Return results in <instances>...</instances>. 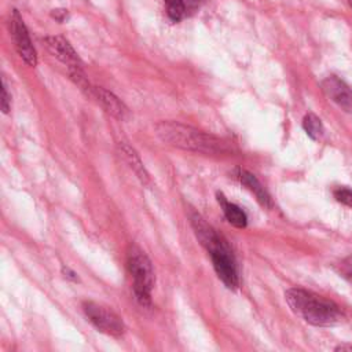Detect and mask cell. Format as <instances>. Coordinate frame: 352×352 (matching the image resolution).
<instances>
[{"label": "cell", "instance_id": "obj_1", "mask_svg": "<svg viewBox=\"0 0 352 352\" xmlns=\"http://www.w3.org/2000/svg\"><path fill=\"white\" fill-rule=\"evenodd\" d=\"M157 138L172 147L208 155L228 154L231 147L220 138L177 121H160L154 126Z\"/></svg>", "mask_w": 352, "mask_h": 352}, {"label": "cell", "instance_id": "obj_2", "mask_svg": "<svg viewBox=\"0 0 352 352\" xmlns=\"http://www.w3.org/2000/svg\"><path fill=\"white\" fill-rule=\"evenodd\" d=\"M190 220L197 238L210 254L213 268L219 279L228 289H236L239 286V276L232 250L230 249L227 241L219 235L198 213H191Z\"/></svg>", "mask_w": 352, "mask_h": 352}, {"label": "cell", "instance_id": "obj_3", "mask_svg": "<svg viewBox=\"0 0 352 352\" xmlns=\"http://www.w3.org/2000/svg\"><path fill=\"white\" fill-rule=\"evenodd\" d=\"M292 311L314 326H333L342 320L340 307L329 298L300 287H292L285 293Z\"/></svg>", "mask_w": 352, "mask_h": 352}, {"label": "cell", "instance_id": "obj_4", "mask_svg": "<svg viewBox=\"0 0 352 352\" xmlns=\"http://www.w3.org/2000/svg\"><path fill=\"white\" fill-rule=\"evenodd\" d=\"M126 267L132 276V289L136 301L142 307H150L151 290L155 280L150 258L138 246H131L126 254Z\"/></svg>", "mask_w": 352, "mask_h": 352}, {"label": "cell", "instance_id": "obj_5", "mask_svg": "<svg viewBox=\"0 0 352 352\" xmlns=\"http://www.w3.org/2000/svg\"><path fill=\"white\" fill-rule=\"evenodd\" d=\"M82 311L88 320L102 333L120 337L125 331V324L122 319L110 308L103 307L94 301H84Z\"/></svg>", "mask_w": 352, "mask_h": 352}, {"label": "cell", "instance_id": "obj_6", "mask_svg": "<svg viewBox=\"0 0 352 352\" xmlns=\"http://www.w3.org/2000/svg\"><path fill=\"white\" fill-rule=\"evenodd\" d=\"M10 28H11V34L14 37V43H15L19 56L23 59V62L28 66L34 67L37 65V52L32 44V40L29 37V33L23 23V19L16 10L12 11Z\"/></svg>", "mask_w": 352, "mask_h": 352}, {"label": "cell", "instance_id": "obj_7", "mask_svg": "<svg viewBox=\"0 0 352 352\" xmlns=\"http://www.w3.org/2000/svg\"><path fill=\"white\" fill-rule=\"evenodd\" d=\"M324 95L346 113H352V88L340 77L329 76L322 81Z\"/></svg>", "mask_w": 352, "mask_h": 352}, {"label": "cell", "instance_id": "obj_8", "mask_svg": "<svg viewBox=\"0 0 352 352\" xmlns=\"http://www.w3.org/2000/svg\"><path fill=\"white\" fill-rule=\"evenodd\" d=\"M44 44L50 54L59 59L62 63H65L67 69L82 67V62L78 54L72 47L69 40H66L63 36H47L44 38Z\"/></svg>", "mask_w": 352, "mask_h": 352}, {"label": "cell", "instance_id": "obj_9", "mask_svg": "<svg viewBox=\"0 0 352 352\" xmlns=\"http://www.w3.org/2000/svg\"><path fill=\"white\" fill-rule=\"evenodd\" d=\"M89 98L95 99L110 116L118 118V120H126L129 116L128 107L110 91L92 85V89L89 92Z\"/></svg>", "mask_w": 352, "mask_h": 352}, {"label": "cell", "instance_id": "obj_10", "mask_svg": "<svg viewBox=\"0 0 352 352\" xmlns=\"http://www.w3.org/2000/svg\"><path fill=\"white\" fill-rule=\"evenodd\" d=\"M236 177L239 179L241 184L245 186L250 192H253L256 195V199L265 208H272V199L270 197V194L267 192V190L263 187V184L258 182V179L245 170V169H238L236 170Z\"/></svg>", "mask_w": 352, "mask_h": 352}, {"label": "cell", "instance_id": "obj_11", "mask_svg": "<svg viewBox=\"0 0 352 352\" xmlns=\"http://www.w3.org/2000/svg\"><path fill=\"white\" fill-rule=\"evenodd\" d=\"M118 151H120V155L124 158V161L129 165V168L135 172V175L139 177V180L142 183H148L150 182V176L139 157V154L126 143L124 142H120L118 143Z\"/></svg>", "mask_w": 352, "mask_h": 352}, {"label": "cell", "instance_id": "obj_12", "mask_svg": "<svg viewBox=\"0 0 352 352\" xmlns=\"http://www.w3.org/2000/svg\"><path fill=\"white\" fill-rule=\"evenodd\" d=\"M217 201L223 209V213L226 219L236 228H245L248 224V216L246 213L235 204L228 202L226 197L221 192H217Z\"/></svg>", "mask_w": 352, "mask_h": 352}, {"label": "cell", "instance_id": "obj_13", "mask_svg": "<svg viewBox=\"0 0 352 352\" xmlns=\"http://www.w3.org/2000/svg\"><path fill=\"white\" fill-rule=\"evenodd\" d=\"M302 128L307 132V135L314 140H318L324 132L320 118L314 113L305 114V117L302 118Z\"/></svg>", "mask_w": 352, "mask_h": 352}, {"label": "cell", "instance_id": "obj_14", "mask_svg": "<svg viewBox=\"0 0 352 352\" xmlns=\"http://www.w3.org/2000/svg\"><path fill=\"white\" fill-rule=\"evenodd\" d=\"M165 11L170 21L179 22L187 14V7L184 0H165Z\"/></svg>", "mask_w": 352, "mask_h": 352}, {"label": "cell", "instance_id": "obj_15", "mask_svg": "<svg viewBox=\"0 0 352 352\" xmlns=\"http://www.w3.org/2000/svg\"><path fill=\"white\" fill-rule=\"evenodd\" d=\"M334 197H336V199L338 201V202H341V204H344V205H346V206H351L352 208V190H349V188H337V190H334Z\"/></svg>", "mask_w": 352, "mask_h": 352}, {"label": "cell", "instance_id": "obj_16", "mask_svg": "<svg viewBox=\"0 0 352 352\" xmlns=\"http://www.w3.org/2000/svg\"><path fill=\"white\" fill-rule=\"evenodd\" d=\"M11 109V95L8 94V89H7V82L6 80L3 78V89H1V110L3 113H8Z\"/></svg>", "mask_w": 352, "mask_h": 352}, {"label": "cell", "instance_id": "obj_17", "mask_svg": "<svg viewBox=\"0 0 352 352\" xmlns=\"http://www.w3.org/2000/svg\"><path fill=\"white\" fill-rule=\"evenodd\" d=\"M341 272L344 274V276L352 279V257H348L346 260L342 261V264H341Z\"/></svg>", "mask_w": 352, "mask_h": 352}, {"label": "cell", "instance_id": "obj_18", "mask_svg": "<svg viewBox=\"0 0 352 352\" xmlns=\"http://www.w3.org/2000/svg\"><path fill=\"white\" fill-rule=\"evenodd\" d=\"M67 15H69V12H67V10H52V12H51V16L54 18V19H56L58 22H65L66 19H67Z\"/></svg>", "mask_w": 352, "mask_h": 352}, {"label": "cell", "instance_id": "obj_19", "mask_svg": "<svg viewBox=\"0 0 352 352\" xmlns=\"http://www.w3.org/2000/svg\"><path fill=\"white\" fill-rule=\"evenodd\" d=\"M62 272H63V274H65V276H67L69 279H72V280H78L77 274H76L74 271H72L70 268H67V267L65 268V267H63V268H62Z\"/></svg>", "mask_w": 352, "mask_h": 352}, {"label": "cell", "instance_id": "obj_20", "mask_svg": "<svg viewBox=\"0 0 352 352\" xmlns=\"http://www.w3.org/2000/svg\"><path fill=\"white\" fill-rule=\"evenodd\" d=\"M201 1H202V0H184L187 8H195L197 6H199Z\"/></svg>", "mask_w": 352, "mask_h": 352}, {"label": "cell", "instance_id": "obj_21", "mask_svg": "<svg viewBox=\"0 0 352 352\" xmlns=\"http://www.w3.org/2000/svg\"><path fill=\"white\" fill-rule=\"evenodd\" d=\"M336 351H352L351 345H340L336 348Z\"/></svg>", "mask_w": 352, "mask_h": 352}, {"label": "cell", "instance_id": "obj_22", "mask_svg": "<svg viewBox=\"0 0 352 352\" xmlns=\"http://www.w3.org/2000/svg\"><path fill=\"white\" fill-rule=\"evenodd\" d=\"M348 3H349V7L352 8V0H348Z\"/></svg>", "mask_w": 352, "mask_h": 352}]
</instances>
